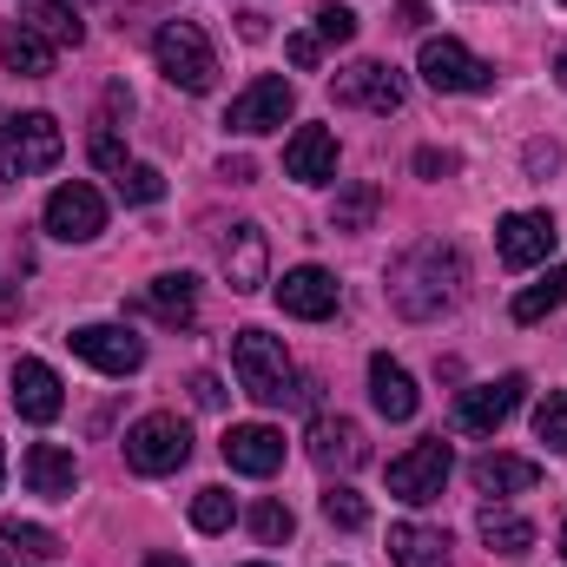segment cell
<instances>
[{
	"instance_id": "cell-1",
	"label": "cell",
	"mask_w": 567,
	"mask_h": 567,
	"mask_svg": "<svg viewBox=\"0 0 567 567\" xmlns=\"http://www.w3.org/2000/svg\"><path fill=\"white\" fill-rule=\"evenodd\" d=\"M455 297H462V251L442 245V238L410 245V251L390 265V303H396V317H410V323L442 317Z\"/></svg>"
},
{
	"instance_id": "cell-2",
	"label": "cell",
	"mask_w": 567,
	"mask_h": 567,
	"mask_svg": "<svg viewBox=\"0 0 567 567\" xmlns=\"http://www.w3.org/2000/svg\"><path fill=\"white\" fill-rule=\"evenodd\" d=\"M231 370H238V390L265 410L310 396V383H297V370H290V357H284V343L271 330H238L231 337Z\"/></svg>"
},
{
	"instance_id": "cell-3",
	"label": "cell",
	"mask_w": 567,
	"mask_h": 567,
	"mask_svg": "<svg viewBox=\"0 0 567 567\" xmlns=\"http://www.w3.org/2000/svg\"><path fill=\"white\" fill-rule=\"evenodd\" d=\"M152 60L178 93H212V80H218V53H212L198 20H165L152 40Z\"/></svg>"
},
{
	"instance_id": "cell-4",
	"label": "cell",
	"mask_w": 567,
	"mask_h": 567,
	"mask_svg": "<svg viewBox=\"0 0 567 567\" xmlns=\"http://www.w3.org/2000/svg\"><path fill=\"white\" fill-rule=\"evenodd\" d=\"M60 126L47 113H20V120H0V178H40L60 165Z\"/></svg>"
},
{
	"instance_id": "cell-5",
	"label": "cell",
	"mask_w": 567,
	"mask_h": 567,
	"mask_svg": "<svg viewBox=\"0 0 567 567\" xmlns=\"http://www.w3.org/2000/svg\"><path fill=\"white\" fill-rule=\"evenodd\" d=\"M185 455H192V429L172 410H152V416H140L126 429V462L140 475H172V468H185Z\"/></svg>"
},
{
	"instance_id": "cell-6",
	"label": "cell",
	"mask_w": 567,
	"mask_h": 567,
	"mask_svg": "<svg viewBox=\"0 0 567 567\" xmlns=\"http://www.w3.org/2000/svg\"><path fill=\"white\" fill-rule=\"evenodd\" d=\"M449 468H455V455H449V442H442V435H435V442H416V449H403V455L390 462V495H396V502H410V508H423V502L442 495Z\"/></svg>"
},
{
	"instance_id": "cell-7",
	"label": "cell",
	"mask_w": 567,
	"mask_h": 567,
	"mask_svg": "<svg viewBox=\"0 0 567 567\" xmlns=\"http://www.w3.org/2000/svg\"><path fill=\"white\" fill-rule=\"evenodd\" d=\"M330 93H337V106H357V113H403V73L396 66H383V60H357V66H343L337 80H330Z\"/></svg>"
},
{
	"instance_id": "cell-8",
	"label": "cell",
	"mask_w": 567,
	"mask_h": 567,
	"mask_svg": "<svg viewBox=\"0 0 567 567\" xmlns=\"http://www.w3.org/2000/svg\"><path fill=\"white\" fill-rule=\"evenodd\" d=\"M47 231H53L60 245H93V238L106 231V198H100L86 178L60 185V192L47 198Z\"/></svg>"
},
{
	"instance_id": "cell-9",
	"label": "cell",
	"mask_w": 567,
	"mask_h": 567,
	"mask_svg": "<svg viewBox=\"0 0 567 567\" xmlns=\"http://www.w3.org/2000/svg\"><path fill=\"white\" fill-rule=\"evenodd\" d=\"M423 80L435 93H488L495 86V66L488 60H475L462 40H423Z\"/></svg>"
},
{
	"instance_id": "cell-10",
	"label": "cell",
	"mask_w": 567,
	"mask_h": 567,
	"mask_svg": "<svg viewBox=\"0 0 567 567\" xmlns=\"http://www.w3.org/2000/svg\"><path fill=\"white\" fill-rule=\"evenodd\" d=\"M290 113H297V93H290V80L265 73V80H251V86L231 100L225 126H231V133H245V140H258V133H278Z\"/></svg>"
},
{
	"instance_id": "cell-11",
	"label": "cell",
	"mask_w": 567,
	"mask_h": 567,
	"mask_svg": "<svg viewBox=\"0 0 567 567\" xmlns=\"http://www.w3.org/2000/svg\"><path fill=\"white\" fill-rule=\"evenodd\" d=\"M66 343H73V357L93 363L100 377H133V370L145 363V343L126 330V323H80Z\"/></svg>"
},
{
	"instance_id": "cell-12",
	"label": "cell",
	"mask_w": 567,
	"mask_h": 567,
	"mask_svg": "<svg viewBox=\"0 0 567 567\" xmlns=\"http://www.w3.org/2000/svg\"><path fill=\"white\" fill-rule=\"evenodd\" d=\"M522 390H528L522 377H495V383L462 390V396H455V429H462V435H495V429L522 410Z\"/></svg>"
},
{
	"instance_id": "cell-13",
	"label": "cell",
	"mask_w": 567,
	"mask_h": 567,
	"mask_svg": "<svg viewBox=\"0 0 567 567\" xmlns=\"http://www.w3.org/2000/svg\"><path fill=\"white\" fill-rule=\"evenodd\" d=\"M555 218L548 212H508L502 225H495V251H502V265L508 271H528V265H542L548 251H555Z\"/></svg>"
},
{
	"instance_id": "cell-14",
	"label": "cell",
	"mask_w": 567,
	"mask_h": 567,
	"mask_svg": "<svg viewBox=\"0 0 567 567\" xmlns=\"http://www.w3.org/2000/svg\"><path fill=\"white\" fill-rule=\"evenodd\" d=\"M218 265H225V284H231L238 297L265 290V265H271L265 231H258V225H231V231H225V245H218Z\"/></svg>"
},
{
	"instance_id": "cell-15",
	"label": "cell",
	"mask_w": 567,
	"mask_h": 567,
	"mask_svg": "<svg viewBox=\"0 0 567 567\" xmlns=\"http://www.w3.org/2000/svg\"><path fill=\"white\" fill-rule=\"evenodd\" d=\"M278 303H284V317L323 323V317L337 310V278H330L323 265H297V271H284L278 278Z\"/></svg>"
},
{
	"instance_id": "cell-16",
	"label": "cell",
	"mask_w": 567,
	"mask_h": 567,
	"mask_svg": "<svg viewBox=\"0 0 567 567\" xmlns=\"http://www.w3.org/2000/svg\"><path fill=\"white\" fill-rule=\"evenodd\" d=\"M284 178L297 185H330L337 178V133L330 126H297L284 145Z\"/></svg>"
},
{
	"instance_id": "cell-17",
	"label": "cell",
	"mask_w": 567,
	"mask_h": 567,
	"mask_svg": "<svg viewBox=\"0 0 567 567\" xmlns=\"http://www.w3.org/2000/svg\"><path fill=\"white\" fill-rule=\"evenodd\" d=\"M310 462L350 475V468L370 462V442H363V429L350 423V416H317V423H310Z\"/></svg>"
},
{
	"instance_id": "cell-18",
	"label": "cell",
	"mask_w": 567,
	"mask_h": 567,
	"mask_svg": "<svg viewBox=\"0 0 567 567\" xmlns=\"http://www.w3.org/2000/svg\"><path fill=\"white\" fill-rule=\"evenodd\" d=\"M225 462L238 475H278L284 468V435L271 423H231L225 429Z\"/></svg>"
},
{
	"instance_id": "cell-19",
	"label": "cell",
	"mask_w": 567,
	"mask_h": 567,
	"mask_svg": "<svg viewBox=\"0 0 567 567\" xmlns=\"http://www.w3.org/2000/svg\"><path fill=\"white\" fill-rule=\"evenodd\" d=\"M13 410H20L27 423H53V416L66 410L60 377H53L40 357H20V363H13Z\"/></svg>"
},
{
	"instance_id": "cell-20",
	"label": "cell",
	"mask_w": 567,
	"mask_h": 567,
	"mask_svg": "<svg viewBox=\"0 0 567 567\" xmlns=\"http://www.w3.org/2000/svg\"><path fill=\"white\" fill-rule=\"evenodd\" d=\"M20 475H27V488L47 495V502H73V488H80V462H73L60 442H33L27 462H20Z\"/></svg>"
},
{
	"instance_id": "cell-21",
	"label": "cell",
	"mask_w": 567,
	"mask_h": 567,
	"mask_svg": "<svg viewBox=\"0 0 567 567\" xmlns=\"http://www.w3.org/2000/svg\"><path fill=\"white\" fill-rule=\"evenodd\" d=\"M370 403H377L390 423H410V416L423 410V396H416V377H410L403 363H390V357H370Z\"/></svg>"
},
{
	"instance_id": "cell-22",
	"label": "cell",
	"mask_w": 567,
	"mask_h": 567,
	"mask_svg": "<svg viewBox=\"0 0 567 567\" xmlns=\"http://www.w3.org/2000/svg\"><path fill=\"white\" fill-rule=\"evenodd\" d=\"M468 482H475L482 495H528V488L542 482V462H528V455H482V462L468 468Z\"/></svg>"
},
{
	"instance_id": "cell-23",
	"label": "cell",
	"mask_w": 567,
	"mask_h": 567,
	"mask_svg": "<svg viewBox=\"0 0 567 567\" xmlns=\"http://www.w3.org/2000/svg\"><path fill=\"white\" fill-rule=\"evenodd\" d=\"M145 310H152L158 323H172V330H192V323H198V278H185V271L152 278V290H145Z\"/></svg>"
},
{
	"instance_id": "cell-24",
	"label": "cell",
	"mask_w": 567,
	"mask_h": 567,
	"mask_svg": "<svg viewBox=\"0 0 567 567\" xmlns=\"http://www.w3.org/2000/svg\"><path fill=\"white\" fill-rule=\"evenodd\" d=\"M390 561L396 567H449V535L423 522H396L390 528Z\"/></svg>"
},
{
	"instance_id": "cell-25",
	"label": "cell",
	"mask_w": 567,
	"mask_h": 567,
	"mask_svg": "<svg viewBox=\"0 0 567 567\" xmlns=\"http://www.w3.org/2000/svg\"><path fill=\"white\" fill-rule=\"evenodd\" d=\"M0 60H7V73H27V80H47L53 73V40H40L27 20H13L7 33H0Z\"/></svg>"
},
{
	"instance_id": "cell-26",
	"label": "cell",
	"mask_w": 567,
	"mask_h": 567,
	"mask_svg": "<svg viewBox=\"0 0 567 567\" xmlns=\"http://www.w3.org/2000/svg\"><path fill=\"white\" fill-rule=\"evenodd\" d=\"M482 542H488V555L515 561V555H528V548H535V522H528V515H515V508H482Z\"/></svg>"
},
{
	"instance_id": "cell-27",
	"label": "cell",
	"mask_w": 567,
	"mask_h": 567,
	"mask_svg": "<svg viewBox=\"0 0 567 567\" xmlns=\"http://www.w3.org/2000/svg\"><path fill=\"white\" fill-rule=\"evenodd\" d=\"M20 20H27L40 40H53V47H80V40H86L80 13H73L66 0H20Z\"/></svg>"
},
{
	"instance_id": "cell-28",
	"label": "cell",
	"mask_w": 567,
	"mask_h": 567,
	"mask_svg": "<svg viewBox=\"0 0 567 567\" xmlns=\"http://www.w3.org/2000/svg\"><path fill=\"white\" fill-rule=\"evenodd\" d=\"M377 212H383V185L357 178V185H343V192H337V205H330V231H370V225H377Z\"/></svg>"
},
{
	"instance_id": "cell-29",
	"label": "cell",
	"mask_w": 567,
	"mask_h": 567,
	"mask_svg": "<svg viewBox=\"0 0 567 567\" xmlns=\"http://www.w3.org/2000/svg\"><path fill=\"white\" fill-rule=\"evenodd\" d=\"M567 303V265H555L542 284H528V290H515V303H508V317L515 323H542L548 310H561Z\"/></svg>"
},
{
	"instance_id": "cell-30",
	"label": "cell",
	"mask_w": 567,
	"mask_h": 567,
	"mask_svg": "<svg viewBox=\"0 0 567 567\" xmlns=\"http://www.w3.org/2000/svg\"><path fill=\"white\" fill-rule=\"evenodd\" d=\"M323 522L330 528H343V535H357V528H370V502L357 495V488H323Z\"/></svg>"
},
{
	"instance_id": "cell-31",
	"label": "cell",
	"mask_w": 567,
	"mask_h": 567,
	"mask_svg": "<svg viewBox=\"0 0 567 567\" xmlns=\"http://www.w3.org/2000/svg\"><path fill=\"white\" fill-rule=\"evenodd\" d=\"M231 522H238V508H231L225 488H198V495H192V528H198V535H225Z\"/></svg>"
},
{
	"instance_id": "cell-32",
	"label": "cell",
	"mask_w": 567,
	"mask_h": 567,
	"mask_svg": "<svg viewBox=\"0 0 567 567\" xmlns=\"http://www.w3.org/2000/svg\"><path fill=\"white\" fill-rule=\"evenodd\" d=\"M0 542H13V548H20L27 561H53V555H60V542H53V535H47L40 522H20V515H13V522L0 528Z\"/></svg>"
},
{
	"instance_id": "cell-33",
	"label": "cell",
	"mask_w": 567,
	"mask_h": 567,
	"mask_svg": "<svg viewBox=\"0 0 567 567\" xmlns=\"http://www.w3.org/2000/svg\"><path fill=\"white\" fill-rule=\"evenodd\" d=\"M120 178V198L126 205H158L165 198V172L158 165H126V172H113Z\"/></svg>"
},
{
	"instance_id": "cell-34",
	"label": "cell",
	"mask_w": 567,
	"mask_h": 567,
	"mask_svg": "<svg viewBox=\"0 0 567 567\" xmlns=\"http://www.w3.org/2000/svg\"><path fill=\"white\" fill-rule=\"evenodd\" d=\"M245 522H251V535H258V542H265V548H284V542H290V528H297V522H290V508H284V502H258V508H251V515H245Z\"/></svg>"
},
{
	"instance_id": "cell-35",
	"label": "cell",
	"mask_w": 567,
	"mask_h": 567,
	"mask_svg": "<svg viewBox=\"0 0 567 567\" xmlns=\"http://www.w3.org/2000/svg\"><path fill=\"white\" fill-rule=\"evenodd\" d=\"M535 435H542L548 449H567V390H548V396L535 403Z\"/></svg>"
},
{
	"instance_id": "cell-36",
	"label": "cell",
	"mask_w": 567,
	"mask_h": 567,
	"mask_svg": "<svg viewBox=\"0 0 567 567\" xmlns=\"http://www.w3.org/2000/svg\"><path fill=\"white\" fill-rule=\"evenodd\" d=\"M310 20H317L310 33H317L323 47H350V40H357V13H350V7H337V0H330V7H317Z\"/></svg>"
},
{
	"instance_id": "cell-37",
	"label": "cell",
	"mask_w": 567,
	"mask_h": 567,
	"mask_svg": "<svg viewBox=\"0 0 567 567\" xmlns=\"http://www.w3.org/2000/svg\"><path fill=\"white\" fill-rule=\"evenodd\" d=\"M86 152H93V165H100V172H126V145H120V133H113V120H106V126H93Z\"/></svg>"
},
{
	"instance_id": "cell-38",
	"label": "cell",
	"mask_w": 567,
	"mask_h": 567,
	"mask_svg": "<svg viewBox=\"0 0 567 567\" xmlns=\"http://www.w3.org/2000/svg\"><path fill=\"white\" fill-rule=\"evenodd\" d=\"M284 53H290V66H303V73H310V66L323 60V40H317V33H290V40H284Z\"/></svg>"
},
{
	"instance_id": "cell-39",
	"label": "cell",
	"mask_w": 567,
	"mask_h": 567,
	"mask_svg": "<svg viewBox=\"0 0 567 567\" xmlns=\"http://www.w3.org/2000/svg\"><path fill=\"white\" fill-rule=\"evenodd\" d=\"M416 172H423V178H449V172H455V152H435V145H423V152H416Z\"/></svg>"
},
{
	"instance_id": "cell-40",
	"label": "cell",
	"mask_w": 567,
	"mask_h": 567,
	"mask_svg": "<svg viewBox=\"0 0 567 567\" xmlns=\"http://www.w3.org/2000/svg\"><path fill=\"white\" fill-rule=\"evenodd\" d=\"M555 165H561V145H528V172H535V178H542V172H555Z\"/></svg>"
},
{
	"instance_id": "cell-41",
	"label": "cell",
	"mask_w": 567,
	"mask_h": 567,
	"mask_svg": "<svg viewBox=\"0 0 567 567\" xmlns=\"http://www.w3.org/2000/svg\"><path fill=\"white\" fill-rule=\"evenodd\" d=\"M192 396H198V410H218V403H225L218 377H192Z\"/></svg>"
},
{
	"instance_id": "cell-42",
	"label": "cell",
	"mask_w": 567,
	"mask_h": 567,
	"mask_svg": "<svg viewBox=\"0 0 567 567\" xmlns=\"http://www.w3.org/2000/svg\"><path fill=\"white\" fill-rule=\"evenodd\" d=\"M396 27L423 33V27H429V7H423V0H403V7H396Z\"/></svg>"
},
{
	"instance_id": "cell-43",
	"label": "cell",
	"mask_w": 567,
	"mask_h": 567,
	"mask_svg": "<svg viewBox=\"0 0 567 567\" xmlns=\"http://www.w3.org/2000/svg\"><path fill=\"white\" fill-rule=\"evenodd\" d=\"M218 172H225V178H231V185H251V158H225V165H218Z\"/></svg>"
},
{
	"instance_id": "cell-44",
	"label": "cell",
	"mask_w": 567,
	"mask_h": 567,
	"mask_svg": "<svg viewBox=\"0 0 567 567\" xmlns=\"http://www.w3.org/2000/svg\"><path fill=\"white\" fill-rule=\"evenodd\" d=\"M555 86L567 93V47H555Z\"/></svg>"
},
{
	"instance_id": "cell-45",
	"label": "cell",
	"mask_w": 567,
	"mask_h": 567,
	"mask_svg": "<svg viewBox=\"0 0 567 567\" xmlns=\"http://www.w3.org/2000/svg\"><path fill=\"white\" fill-rule=\"evenodd\" d=\"M145 567H192V561H178V555H145Z\"/></svg>"
},
{
	"instance_id": "cell-46",
	"label": "cell",
	"mask_w": 567,
	"mask_h": 567,
	"mask_svg": "<svg viewBox=\"0 0 567 567\" xmlns=\"http://www.w3.org/2000/svg\"><path fill=\"white\" fill-rule=\"evenodd\" d=\"M561 555H567V522H561Z\"/></svg>"
},
{
	"instance_id": "cell-47",
	"label": "cell",
	"mask_w": 567,
	"mask_h": 567,
	"mask_svg": "<svg viewBox=\"0 0 567 567\" xmlns=\"http://www.w3.org/2000/svg\"><path fill=\"white\" fill-rule=\"evenodd\" d=\"M0 482H7V455H0Z\"/></svg>"
},
{
	"instance_id": "cell-48",
	"label": "cell",
	"mask_w": 567,
	"mask_h": 567,
	"mask_svg": "<svg viewBox=\"0 0 567 567\" xmlns=\"http://www.w3.org/2000/svg\"><path fill=\"white\" fill-rule=\"evenodd\" d=\"M0 567H7V555H0Z\"/></svg>"
},
{
	"instance_id": "cell-49",
	"label": "cell",
	"mask_w": 567,
	"mask_h": 567,
	"mask_svg": "<svg viewBox=\"0 0 567 567\" xmlns=\"http://www.w3.org/2000/svg\"><path fill=\"white\" fill-rule=\"evenodd\" d=\"M251 567H265V561H251Z\"/></svg>"
},
{
	"instance_id": "cell-50",
	"label": "cell",
	"mask_w": 567,
	"mask_h": 567,
	"mask_svg": "<svg viewBox=\"0 0 567 567\" xmlns=\"http://www.w3.org/2000/svg\"><path fill=\"white\" fill-rule=\"evenodd\" d=\"M561 7H567V0H561Z\"/></svg>"
}]
</instances>
